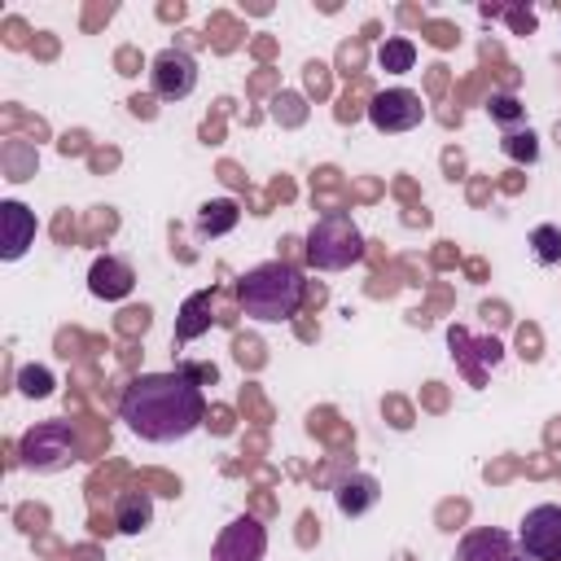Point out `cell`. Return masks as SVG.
Here are the masks:
<instances>
[{
	"mask_svg": "<svg viewBox=\"0 0 561 561\" xmlns=\"http://www.w3.org/2000/svg\"><path fill=\"white\" fill-rule=\"evenodd\" d=\"M118 416L140 443H158L162 447V443L188 438L206 421V394L184 368H175V373H140V377L127 381V390L118 399Z\"/></svg>",
	"mask_w": 561,
	"mask_h": 561,
	"instance_id": "cell-1",
	"label": "cell"
},
{
	"mask_svg": "<svg viewBox=\"0 0 561 561\" xmlns=\"http://www.w3.org/2000/svg\"><path fill=\"white\" fill-rule=\"evenodd\" d=\"M232 294H237V307L250 320H259V324H285V320L298 316V307L307 298V280H302V272L294 263L267 259V263L250 267L245 276H237Z\"/></svg>",
	"mask_w": 561,
	"mask_h": 561,
	"instance_id": "cell-2",
	"label": "cell"
},
{
	"mask_svg": "<svg viewBox=\"0 0 561 561\" xmlns=\"http://www.w3.org/2000/svg\"><path fill=\"white\" fill-rule=\"evenodd\" d=\"M302 254L316 272H346L351 263L364 259V232L346 210H329L307 228Z\"/></svg>",
	"mask_w": 561,
	"mask_h": 561,
	"instance_id": "cell-3",
	"label": "cell"
},
{
	"mask_svg": "<svg viewBox=\"0 0 561 561\" xmlns=\"http://www.w3.org/2000/svg\"><path fill=\"white\" fill-rule=\"evenodd\" d=\"M83 447L70 421L53 416V421H35L22 438H18V465L31 473H61L70 465H79Z\"/></svg>",
	"mask_w": 561,
	"mask_h": 561,
	"instance_id": "cell-4",
	"label": "cell"
},
{
	"mask_svg": "<svg viewBox=\"0 0 561 561\" xmlns=\"http://www.w3.org/2000/svg\"><path fill=\"white\" fill-rule=\"evenodd\" d=\"M517 543L530 561H561V504H535L517 522Z\"/></svg>",
	"mask_w": 561,
	"mask_h": 561,
	"instance_id": "cell-5",
	"label": "cell"
},
{
	"mask_svg": "<svg viewBox=\"0 0 561 561\" xmlns=\"http://www.w3.org/2000/svg\"><path fill=\"white\" fill-rule=\"evenodd\" d=\"M149 88L158 101H184L197 88V61L188 48H162L149 61Z\"/></svg>",
	"mask_w": 561,
	"mask_h": 561,
	"instance_id": "cell-6",
	"label": "cell"
},
{
	"mask_svg": "<svg viewBox=\"0 0 561 561\" xmlns=\"http://www.w3.org/2000/svg\"><path fill=\"white\" fill-rule=\"evenodd\" d=\"M368 123L381 136H399V131H412V127L425 123V105L412 88H386L368 101Z\"/></svg>",
	"mask_w": 561,
	"mask_h": 561,
	"instance_id": "cell-7",
	"label": "cell"
},
{
	"mask_svg": "<svg viewBox=\"0 0 561 561\" xmlns=\"http://www.w3.org/2000/svg\"><path fill=\"white\" fill-rule=\"evenodd\" d=\"M263 557H267V526L250 513L232 517L210 548V561H263Z\"/></svg>",
	"mask_w": 561,
	"mask_h": 561,
	"instance_id": "cell-8",
	"label": "cell"
},
{
	"mask_svg": "<svg viewBox=\"0 0 561 561\" xmlns=\"http://www.w3.org/2000/svg\"><path fill=\"white\" fill-rule=\"evenodd\" d=\"M456 561H530L517 543V535L500 526H478L456 543Z\"/></svg>",
	"mask_w": 561,
	"mask_h": 561,
	"instance_id": "cell-9",
	"label": "cell"
},
{
	"mask_svg": "<svg viewBox=\"0 0 561 561\" xmlns=\"http://www.w3.org/2000/svg\"><path fill=\"white\" fill-rule=\"evenodd\" d=\"M31 245H35V210L13 202V197H4L0 202V259L18 263Z\"/></svg>",
	"mask_w": 561,
	"mask_h": 561,
	"instance_id": "cell-10",
	"label": "cell"
},
{
	"mask_svg": "<svg viewBox=\"0 0 561 561\" xmlns=\"http://www.w3.org/2000/svg\"><path fill=\"white\" fill-rule=\"evenodd\" d=\"M131 289H136V272H131L127 259H118V254L92 259V267H88V294H92V298H101V302H123V298H131Z\"/></svg>",
	"mask_w": 561,
	"mask_h": 561,
	"instance_id": "cell-11",
	"label": "cell"
},
{
	"mask_svg": "<svg viewBox=\"0 0 561 561\" xmlns=\"http://www.w3.org/2000/svg\"><path fill=\"white\" fill-rule=\"evenodd\" d=\"M381 500V482L373 473H346L333 482V504L342 517H364Z\"/></svg>",
	"mask_w": 561,
	"mask_h": 561,
	"instance_id": "cell-12",
	"label": "cell"
},
{
	"mask_svg": "<svg viewBox=\"0 0 561 561\" xmlns=\"http://www.w3.org/2000/svg\"><path fill=\"white\" fill-rule=\"evenodd\" d=\"M153 526V495L145 486H131L114 500V530L118 535H145Z\"/></svg>",
	"mask_w": 561,
	"mask_h": 561,
	"instance_id": "cell-13",
	"label": "cell"
},
{
	"mask_svg": "<svg viewBox=\"0 0 561 561\" xmlns=\"http://www.w3.org/2000/svg\"><path fill=\"white\" fill-rule=\"evenodd\" d=\"M241 224V202L237 197H210V202H202L197 206V237L202 241H215V237H224V232H232Z\"/></svg>",
	"mask_w": 561,
	"mask_h": 561,
	"instance_id": "cell-14",
	"label": "cell"
},
{
	"mask_svg": "<svg viewBox=\"0 0 561 561\" xmlns=\"http://www.w3.org/2000/svg\"><path fill=\"white\" fill-rule=\"evenodd\" d=\"M210 302H215V289H197L193 298H184L180 307V320H175V342H193L197 333L210 329Z\"/></svg>",
	"mask_w": 561,
	"mask_h": 561,
	"instance_id": "cell-15",
	"label": "cell"
},
{
	"mask_svg": "<svg viewBox=\"0 0 561 561\" xmlns=\"http://www.w3.org/2000/svg\"><path fill=\"white\" fill-rule=\"evenodd\" d=\"M377 66L386 75H408L416 66V44L408 35H386L381 48H377Z\"/></svg>",
	"mask_w": 561,
	"mask_h": 561,
	"instance_id": "cell-16",
	"label": "cell"
},
{
	"mask_svg": "<svg viewBox=\"0 0 561 561\" xmlns=\"http://www.w3.org/2000/svg\"><path fill=\"white\" fill-rule=\"evenodd\" d=\"M486 114H491V123H495V127H504V131H517V127L526 123V105H522L513 92H491Z\"/></svg>",
	"mask_w": 561,
	"mask_h": 561,
	"instance_id": "cell-17",
	"label": "cell"
},
{
	"mask_svg": "<svg viewBox=\"0 0 561 561\" xmlns=\"http://www.w3.org/2000/svg\"><path fill=\"white\" fill-rule=\"evenodd\" d=\"M530 254H535V263L557 267L561 263V228H552V224L530 228Z\"/></svg>",
	"mask_w": 561,
	"mask_h": 561,
	"instance_id": "cell-18",
	"label": "cell"
},
{
	"mask_svg": "<svg viewBox=\"0 0 561 561\" xmlns=\"http://www.w3.org/2000/svg\"><path fill=\"white\" fill-rule=\"evenodd\" d=\"M500 149L513 158V162H535L539 158V136L530 127H517V131H504Z\"/></svg>",
	"mask_w": 561,
	"mask_h": 561,
	"instance_id": "cell-19",
	"label": "cell"
},
{
	"mask_svg": "<svg viewBox=\"0 0 561 561\" xmlns=\"http://www.w3.org/2000/svg\"><path fill=\"white\" fill-rule=\"evenodd\" d=\"M18 390H22L26 399H48V394H53V373H48V368H39V364H31V368H22Z\"/></svg>",
	"mask_w": 561,
	"mask_h": 561,
	"instance_id": "cell-20",
	"label": "cell"
}]
</instances>
